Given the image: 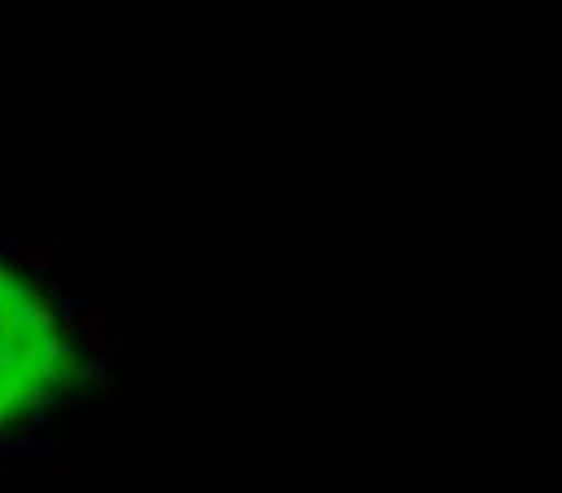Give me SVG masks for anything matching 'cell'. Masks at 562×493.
Masks as SVG:
<instances>
[{"mask_svg": "<svg viewBox=\"0 0 562 493\" xmlns=\"http://www.w3.org/2000/svg\"><path fill=\"white\" fill-rule=\"evenodd\" d=\"M74 378V339L58 301L0 255V432L32 421Z\"/></svg>", "mask_w": 562, "mask_h": 493, "instance_id": "cell-1", "label": "cell"}]
</instances>
